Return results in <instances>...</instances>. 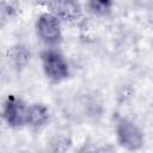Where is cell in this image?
Masks as SVG:
<instances>
[{"label":"cell","mask_w":153,"mask_h":153,"mask_svg":"<svg viewBox=\"0 0 153 153\" xmlns=\"http://www.w3.org/2000/svg\"><path fill=\"white\" fill-rule=\"evenodd\" d=\"M116 135L120 145L129 151L140 149L143 145V136L141 130L127 118H120L117 121Z\"/></svg>","instance_id":"cell-2"},{"label":"cell","mask_w":153,"mask_h":153,"mask_svg":"<svg viewBox=\"0 0 153 153\" xmlns=\"http://www.w3.org/2000/svg\"><path fill=\"white\" fill-rule=\"evenodd\" d=\"M36 30L41 41L49 45L57 44L62 38L60 20L54 13H42L37 19Z\"/></svg>","instance_id":"cell-3"},{"label":"cell","mask_w":153,"mask_h":153,"mask_svg":"<svg viewBox=\"0 0 153 153\" xmlns=\"http://www.w3.org/2000/svg\"><path fill=\"white\" fill-rule=\"evenodd\" d=\"M27 108L24 102L17 96L8 94L2 110V117L5 122L12 128H19L26 123Z\"/></svg>","instance_id":"cell-4"},{"label":"cell","mask_w":153,"mask_h":153,"mask_svg":"<svg viewBox=\"0 0 153 153\" xmlns=\"http://www.w3.org/2000/svg\"><path fill=\"white\" fill-rule=\"evenodd\" d=\"M88 7L92 13L97 16H105L111 11V0H88Z\"/></svg>","instance_id":"cell-7"},{"label":"cell","mask_w":153,"mask_h":153,"mask_svg":"<svg viewBox=\"0 0 153 153\" xmlns=\"http://www.w3.org/2000/svg\"><path fill=\"white\" fill-rule=\"evenodd\" d=\"M41 60L44 74L50 81L60 82L68 76V63L60 53L55 50H45L42 53Z\"/></svg>","instance_id":"cell-1"},{"label":"cell","mask_w":153,"mask_h":153,"mask_svg":"<svg viewBox=\"0 0 153 153\" xmlns=\"http://www.w3.org/2000/svg\"><path fill=\"white\" fill-rule=\"evenodd\" d=\"M51 8L57 18L67 22H76L81 17V7L78 0H53Z\"/></svg>","instance_id":"cell-5"},{"label":"cell","mask_w":153,"mask_h":153,"mask_svg":"<svg viewBox=\"0 0 153 153\" xmlns=\"http://www.w3.org/2000/svg\"><path fill=\"white\" fill-rule=\"evenodd\" d=\"M49 120V110L44 104H32L27 108L26 115V123L32 128H41L43 127Z\"/></svg>","instance_id":"cell-6"}]
</instances>
